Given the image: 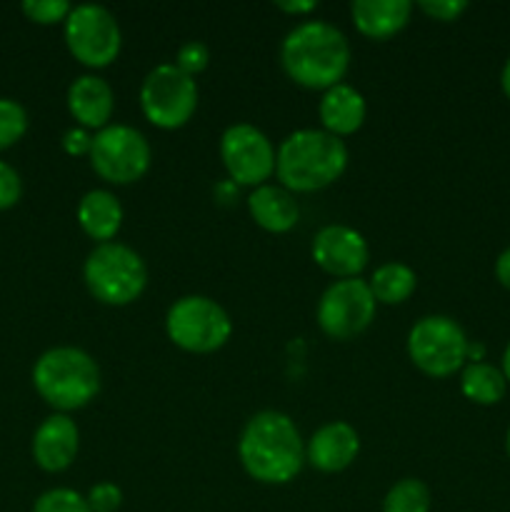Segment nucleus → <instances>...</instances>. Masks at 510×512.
<instances>
[{"label":"nucleus","instance_id":"nucleus-22","mask_svg":"<svg viewBox=\"0 0 510 512\" xmlns=\"http://www.w3.org/2000/svg\"><path fill=\"white\" fill-rule=\"evenodd\" d=\"M508 380L490 363H468L460 373V390L475 405H495L503 400Z\"/></svg>","mask_w":510,"mask_h":512},{"label":"nucleus","instance_id":"nucleus-2","mask_svg":"<svg viewBox=\"0 0 510 512\" xmlns=\"http://www.w3.org/2000/svg\"><path fill=\"white\" fill-rule=\"evenodd\" d=\"M245 473L263 485H285L305 465V443L293 418L280 410H260L245 423L238 440Z\"/></svg>","mask_w":510,"mask_h":512},{"label":"nucleus","instance_id":"nucleus-17","mask_svg":"<svg viewBox=\"0 0 510 512\" xmlns=\"http://www.w3.org/2000/svg\"><path fill=\"white\" fill-rule=\"evenodd\" d=\"M318 118L323 123V130H328L330 135L348 138L363 128L365 118H368V103L353 85L338 83L325 90L320 98Z\"/></svg>","mask_w":510,"mask_h":512},{"label":"nucleus","instance_id":"nucleus-25","mask_svg":"<svg viewBox=\"0 0 510 512\" xmlns=\"http://www.w3.org/2000/svg\"><path fill=\"white\" fill-rule=\"evenodd\" d=\"M33 512H93L85 495L73 488H50L33 503Z\"/></svg>","mask_w":510,"mask_h":512},{"label":"nucleus","instance_id":"nucleus-35","mask_svg":"<svg viewBox=\"0 0 510 512\" xmlns=\"http://www.w3.org/2000/svg\"><path fill=\"white\" fill-rule=\"evenodd\" d=\"M500 88H503V93L510 98V58L505 60L503 73H500Z\"/></svg>","mask_w":510,"mask_h":512},{"label":"nucleus","instance_id":"nucleus-21","mask_svg":"<svg viewBox=\"0 0 510 512\" xmlns=\"http://www.w3.org/2000/svg\"><path fill=\"white\" fill-rule=\"evenodd\" d=\"M368 285L375 303L400 305L415 293V288H418V275H415V270L410 265L398 263V260H388V263L378 265L373 270Z\"/></svg>","mask_w":510,"mask_h":512},{"label":"nucleus","instance_id":"nucleus-31","mask_svg":"<svg viewBox=\"0 0 510 512\" xmlns=\"http://www.w3.org/2000/svg\"><path fill=\"white\" fill-rule=\"evenodd\" d=\"M93 138H95L93 130H85V128H80V125H73V128H68L63 133L60 145H63L65 153L73 155V158H90V150H93Z\"/></svg>","mask_w":510,"mask_h":512},{"label":"nucleus","instance_id":"nucleus-19","mask_svg":"<svg viewBox=\"0 0 510 512\" xmlns=\"http://www.w3.org/2000/svg\"><path fill=\"white\" fill-rule=\"evenodd\" d=\"M413 15L410 0H353L350 18L355 30L370 40H388L398 35Z\"/></svg>","mask_w":510,"mask_h":512},{"label":"nucleus","instance_id":"nucleus-12","mask_svg":"<svg viewBox=\"0 0 510 512\" xmlns=\"http://www.w3.org/2000/svg\"><path fill=\"white\" fill-rule=\"evenodd\" d=\"M218 150L230 183L260 188L275 175V145L253 123L225 128Z\"/></svg>","mask_w":510,"mask_h":512},{"label":"nucleus","instance_id":"nucleus-29","mask_svg":"<svg viewBox=\"0 0 510 512\" xmlns=\"http://www.w3.org/2000/svg\"><path fill=\"white\" fill-rule=\"evenodd\" d=\"M85 500H88L93 512H118L120 505H123V490L105 480V483L93 485L88 495H85Z\"/></svg>","mask_w":510,"mask_h":512},{"label":"nucleus","instance_id":"nucleus-24","mask_svg":"<svg viewBox=\"0 0 510 512\" xmlns=\"http://www.w3.org/2000/svg\"><path fill=\"white\" fill-rule=\"evenodd\" d=\"M28 110L13 98H0V153L23 140L28 133Z\"/></svg>","mask_w":510,"mask_h":512},{"label":"nucleus","instance_id":"nucleus-8","mask_svg":"<svg viewBox=\"0 0 510 512\" xmlns=\"http://www.w3.org/2000/svg\"><path fill=\"white\" fill-rule=\"evenodd\" d=\"M468 335L448 315H425L408 333V358L428 378H450L465 368Z\"/></svg>","mask_w":510,"mask_h":512},{"label":"nucleus","instance_id":"nucleus-32","mask_svg":"<svg viewBox=\"0 0 510 512\" xmlns=\"http://www.w3.org/2000/svg\"><path fill=\"white\" fill-rule=\"evenodd\" d=\"M275 8L283 10L288 15H308L313 10H318V3L315 0H278Z\"/></svg>","mask_w":510,"mask_h":512},{"label":"nucleus","instance_id":"nucleus-30","mask_svg":"<svg viewBox=\"0 0 510 512\" xmlns=\"http://www.w3.org/2000/svg\"><path fill=\"white\" fill-rule=\"evenodd\" d=\"M418 10H423L428 18L440 20V23H453L468 10L465 0H420Z\"/></svg>","mask_w":510,"mask_h":512},{"label":"nucleus","instance_id":"nucleus-10","mask_svg":"<svg viewBox=\"0 0 510 512\" xmlns=\"http://www.w3.org/2000/svg\"><path fill=\"white\" fill-rule=\"evenodd\" d=\"M90 168L110 185H130L145 178L153 163L148 138L133 125L110 123L98 130L90 150Z\"/></svg>","mask_w":510,"mask_h":512},{"label":"nucleus","instance_id":"nucleus-18","mask_svg":"<svg viewBox=\"0 0 510 512\" xmlns=\"http://www.w3.org/2000/svg\"><path fill=\"white\" fill-rule=\"evenodd\" d=\"M248 213L258 228L273 235L290 233L300 220V208L295 195L285 190L283 185L273 183H265L260 188L250 190Z\"/></svg>","mask_w":510,"mask_h":512},{"label":"nucleus","instance_id":"nucleus-34","mask_svg":"<svg viewBox=\"0 0 510 512\" xmlns=\"http://www.w3.org/2000/svg\"><path fill=\"white\" fill-rule=\"evenodd\" d=\"M468 363H485V345L480 340H468V350H465V365Z\"/></svg>","mask_w":510,"mask_h":512},{"label":"nucleus","instance_id":"nucleus-16","mask_svg":"<svg viewBox=\"0 0 510 512\" xmlns=\"http://www.w3.org/2000/svg\"><path fill=\"white\" fill-rule=\"evenodd\" d=\"M68 103L70 115L75 123L85 130H98L108 128L110 120L115 113V93L105 78L95 73L78 75L68 88Z\"/></svg>","mask_w":510,"mask_h":512},{"label":"nucleus","instance_id":"nucleus-4","mask_svg":"<svg viewBox=\"0 0 510 512\" xmlns=\"http://www.w3.org/2000/svg\"><path fill=\"white\" fill-rule=\"evenodd\" d=\"M33 388L55 413H73L100 393V368L93 355L75 345H55L33 365Z\"/></svg>","mask_w":510,"mask_h":512},{"label":"nucleus","instance_id":"nucleus-9","mask_svg":"<svg viewBox=\"0 0 510 512\" xmlns=\"http://www.w3.org/2000/svg\"><path fill=\"white\" fill-rule=\"evenodd\" d=\"M63 35L70 55L90 70L113 65L123 48L118 20L105 5L98 3L73 5L63 23Z\"/></svg>","mask_w":510,"mask_h":512},{"label":"nucleus","instance_id":"nucleus-20","mask_svg":"<svg viewBox=\"0 0 510 512\" xmlns=\"http://www.w3.org/2000/svg\"><path fill=\"white\" fill-rule=\"evenodd\" d=\"M123 218L125 213L118 195L105 188L88 190L75 208V220H78L80 230L98 245L113 243L115 235L123 228Z\"/></svg>","mask_w":510,"mask_h":512},{"label":"nucleus","instance_id":"nucleus-15","mask_svg":"<svg viewBox=\"0 0 510 512\" xmlns=\"http://www.w3.org/2000/svg\"><path fill=\"white\" fill-rule=\"evenodd\" d=\"M360 453V435L345 420H333L315 430L305 443V463L318 473H343Z\"/></svg>","mask_w":510,"mask_h":512},{"label":"nucleus","instance_id":"nucleus-23","mask_svg":"<svg viewBox=\"0 0 510 512\" xmlns=\"http://www.w3.org/2000/svg\"><path fill=\"white\" fill-rule=\"evenodd\" d=\"M433 498L423 480L403 478L385 493L383 512H430Z\"/></svg>","mask_w":510,"mask_h":512},{"label":"nucleus","instance_id":"nucleus-3","mask_svg":"<svg viewBox=\"0 0 510 512\" xmlns=\"http://www.w3.org/2000/svg\"><path fill=\"white\" fill-rule=\"evenodd\" d=\"M348 170V145L323 128H300L275 150V178L290 193H318Z\"/></svg>","mask_w":510,"mask_h":512},{"label":"nucleus","instance_id":"nucleus-1","mask_svg":"<svg viewBox=\"0 0 510 512\" xmlns=\"http://www.w3.org/2000/svg\"><path fill=\"white\" fill-rule=\"evenodd\" d=\"M350 43L328 20H303L280 43V65L295 85L328 90L343 83L350 70Z\"/></svg>","mask_w":510,"mask_h":512},{"label":"nucleus","instance_id":"nucleus-27","mask_svg":"<svg viewBox=\"0 0 510 512\" xmlns=\"http://www.w3.org/2000/svg\"><path fill=\"white\" fill-rule=\"evenodd\" d=\"M210 63V48L203 43V40H188L178 48L175 53V65L183 70L185 75L195 78V75L203 73Z\"/></svg>","mask_w":510,"mask_h":512},{"label":"nucleus","instance_id":"nucleus-5","mask_svg":"<svg viewBox=\"0 0 510 512\" xmlns=\"http://www.w3.org/2000/svg\"><path fill=\"white\" fill-rule=\"evenodd\" d=\"M83 280L98 303L123 308L135 303L148 285V265L130 245H95L83 263Z\"/></svg>","mask_w":510,"mask_h":512},{"label":"nucleus","instance_id":"nucleus-6","mask_svg":"<svg viewBox=\"0 0 510 512\" xmlns=\"http://www.w3.org/2000/svg\"><path fill=\"white\" fill-rule=\"evenodd\" d=\"M165 333L175 348L208 355L223 348L233 335L228 310L208 295H183L165 313Z\"/></svg>","mask_w":510,"mask_h":512},{"label":"nucleus","instance_id":"nucleus-13","mask_svg":"<svg viewBox=\"0 0 510 512\" xmlns=\"http://www.w3.org/2000/svg\"><path fill=\"white\" fill-rule=\"evenodd\" d=\"M310 255L320 270H325L333 278L345 280L360 278L370 260V248L360 230L343 223H333L315 233Z\"/></svg>","mask_w":510,"mask_h":512},{"label":"nucleus","instance_id":"nucleus-37","mask_svg":"<svg viewBox=\"0 0 510 512\" xmlns=\"http://www.w3.org/2000/svg\"><path fill=\"white\" fill-rule=\"evenodd\" d=\"M505 450H508V458H510V428H508V435H505Z\"/></svg>","mask_w":510,"mask_h":512},{"label":"nucleus","instance_id":"nucleus-7","mask_svg":"<svg viewBox=\"0 0 510 512\" xmlns=\"http://www.w3.org/2000/svg\"><path fill=\"white\" fill-rule=\"evenodd\" d=\"M140 110L160 130L188 125L198 110V83L175 63H160L140 83Z\"/></svg>","mask_w":510,"mask_h":512},{"label":"nucleus","instance_id":"nucleus-26","mask_svg":"<svg viewBox=\"0 0 510 512\" xmlns=\"http://www.w3.org/2000/svg\"><path fill=\"white\" fill-rule=\"evenodd\" d=\"M20 10L35 25H58L65 23L73 5L68 0H25Z\"/></svg>","mask_w":510,"mask_h":512},{"label":"nucleus","instance_id":"nucleus-11","mask_svg":"<svg viewBox=\"0 0 510 512\" xmlns=\"http://www.w3.org/2000/svg\"><path fill=\"white\" fill-rule=\"evenodd\" d=\"M375 310H378V303L370 293L368 280L345 278L335 280L323 290L315 318L328 338L350 340L370 328Z\"/></svg>","mask_w":510,"mask_h":512},{"label":"nucleus","instance_id":"nucleus-33","mask_svg":"<svg viewBox=\"0 0 510 512\" xmlns=\"http://www.w3.org/2000/svg\"><path fill=\"white\" fill-rule=\"evenodd\" d=\"M495 278L503 288L510 290V248H505L495 260Z\"/></svg>","mask_w":510,"mask_h":512},{"label":"nucleus","instance_id":"nucleus-14","mask_svg":"<svg viewBox=\"0 0 510 512\" xmlns=\"http://www.w3.org/2000/svg\"><path fill=\"white\" fill-rule=\"evenodd\" d=\"M80 450V430L70 415L53 413L35 428L30 453L45 473H63L75 463Z\"/></svg>","mask_w":510,"mask_h":512},{"label":"nucleus","instance_id":"nucleus-28","mask_svg":"<svg viewBox=\"0 0 510 512\" xmlns=\"http://www.w3.org/2000/svg\"><path fill=\"white\" fill-rule=\"evenodd\" d=\"M23 198V178L10 163L0 160V210H10Z\"/></svg>","mask_w":510,"mask_h":512},{"label":"nucleus","instance_id":"nucleus-36","mask_svg":"<svg viewBox=\"0 0 510 512\" xmlns=\"http://www.w3.org/2000/svg\"><path fill=\"white\" fill-rule=\"evenodd\" d=\"M503 375H505V380H508L510 383V343H508V348H505V353H503Z\"/></svg>","mask_w":510,"mask_h":512}]
</instances>
